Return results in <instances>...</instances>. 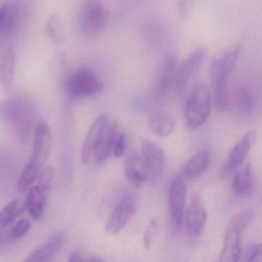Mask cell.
Returning a JSON list of instances; mask_svg holds the SVG:
<instances>
[{"label":"cell","instance_id":"cell-1","mask_svg":"<svg viewBox=\"0 0 262 262\" xmlns=\"http://www.w3.org/2000/svg\"><path fill=\"white\" fill-rule=\"evenodd\" d=\"M117 123L106 114H101L93 122L82 145L81 159L89 164L103 162L113 153L118 136Z\"/></svg>","mask_w":262,"mask_h":262},{"label":"cell","instance_id":"cell-2","mask_svg":"<svg viewBox=\"0 0 262 262\" xmlns=\"http://www.w3.org/2000/svg\"><path fill=\"white\" fill-rule=\"evenodd\" d=\"M239 55L240 48L232 47L219 53L211 61L209 69L210 90L217 110H223L228 105V80L238 60Z\"/></svg>","mask_w":262,"mask_h":262},{"label":"cell","instance_id":"cell-3","mask_svg":"<svg viewBox=\"0 0 262 262\" xmlns=\"http://www.w3.org/2000/svg\"><path fill=\"white\" fill-rule=\"evenodd\" d=\"M0 117L19 140H28L33 108L27 97L16 95L7 98L0 104Z\"/></svg>","mask_w":262,"mask_h":262},{"label":"cell","instance_id":"cell-4","mask_svg":"<svg viewBox=\"0 0 262 262\" xmlns=\"http://www.w3.org/2000/svg\"><path fill=\"white\" fill-rule=\"evenodd\" d=\"M212 96L209 87L204 82H198L193 87L192 91L185 105V125L191 129L202 126L211 113Z\"/></svg>","mask_w":262,"mask_h":262},{"label":"cell","instance_id":"cell-5","mask_svg":"<svg viewBox=\"0 0 262 262\" xmlns=\"http://www.w3.org/2000/svg\"><path fill=\"white\" fill-rule=\"evenodd\" d=\"M103 87L99 76L87 68H80L70 73L66 81V90L71 97L83 99L97 94Z\"/></svg>","mask_w":262,"mask_h":262},{"label":"cell","instance_id":"cell-6","mask_svg":"<svg viewBox=\"0 0 262 262\" xmlns=\"http://www.w3.org/2000/svg\"><path fill=\"white\" fill-rule=\"evenodd\" d=\"M107 21L108 11L99 1H87L79 12V27L87 36L100 34L106 26Z\"/></svg>","mask_w":262,"mask_h":262},{"label":"cell","instance_id":"cell-7","mask_svg":"<svg viewBox=\"0 0 262 262\" xmlns=\"http://www.w3.org/2000/svg\"><path fill=\"white\" fill-rule=\"evenodd\" d=\"M207 52L205 48L196 49L183 62L176 67L174 73V90L178 93H182L187 88L190 80L199 71L206 57Z\"/></svg>","mask_w":262,"mask_h":262},{"label":"cell","instance_id":"cell-8","mask_svg":"<svg viewBox=\"0 0 262 262\" xmlns=\"http://www.w3.org/2000/svg\"><path fill=\"white\" fill-rule=\"evenodd\" d=\"M234 110L237 116L244 119L251 117L257 110L258 94L255 86L250 82L237 84L233 94Z\"/></svg>","mask_w":262,"mask_h":262},{"label":"cell","instance_id":"cell-9","mask_svg":"<svg viewBox=\"0 0 262 262\" xmlns=\"http://www.w3.org/2000/svg\"><path fill=\"white\" fill-rule=\"evenodd\" d=\"M186 185L182 176H176L170 185L168 191V207L171 213V221L176 229L182 227L184 219Z\"/></svg>","mask_w":262,"mask_h":262},{"label":"cell","instance_id":"cell-10","mask_svg":"<svg viewBox=\"0 0 262 262\" xmlns=\"http://www.w3.org/2000/svg\"><path fill=\"white\" fill-rule=\"evenodd\" d=\"M136 208V201L133 196L122 198L116 205L105 227V231L110 234L120 232L128 224Z\"/></svg>","mask_w":262,"mask_h":262},{"label":"cell","instance_id":"cell-11","mask_svg":"<svg viewBox=\"0 0 262 262\" xmlns=\"http://www.w3.org/2000/svg\"><path fill=\"white\" fill-rule=\"evenodd\" d=\"M52 137L50 128L45 122H40L35 131L33 155L30 163L39 170L45 165L51 149Z\"/></svg>","mask_w":262,"mask_h":262},{"label":"cell","instance_id":"cell-12","mask_svg":"<svg viewBox=\"0 0 262 262\" xmlns=\"http://www.w3.org/2000/svg\"><path fill=\"white\" fill-rule=\"evenodd\" d=\"M256 136V132L252 130L248 132L236 142L224 165L222 172L225 176L232 172L243 163L251 147L254 145Z\"/></svg>","mask_w":262,"mask_h":262},{"label":"cell","instance_id":"cell-13","mask_svg":"<svg viewBox=\"0 0 262 262\" xmlns=\"http://www.w3.org/2000/svg\"><path fill=\"white\" fill-rule=\"evenodd\" d=\"M142 159L148 170L149 178L156 180L162 174L165 162V155L162 148L151 141L145 140L142 144Z\"/></svg>","mask_w":262,"mask_h":262},{"label":"cell","instance_id":"cell-14","mask_svg":"<svg viewBox=\"0 0 262 262\" xmlns=\"http://www.w3.org/2000/svg\"><path fill=\"white\" fill-rule=\"evenodd\" d=\"M207 212L200 196L193 194L185 211L187 228L193 234H200L205 227Z\"/></svg>","mask_w":262,"mask_h":262},{"label":"cell","instance_id":"cell-15","mask_svg":"<svg viewBox=\"0 0 262 262\" xmlns=\"http://www.w3.org/2000/svg\"><path fill=\"white\" fill-rule=\"evenodd\" d=\"M63 231H56L38 247L24 262H50L59 252L65 242Z\"/></svg>","mask_w":262,"mask_h":262},{"label":"cell","instance_id":"cell-16","mask_svg":"<svg viewBox=\"0 0 262 262\" xmlns=\"http://www.w3.org/2000/svg\"><path fill=\"white\" fill-rule=\"evenodd\" d=\"M176 59L168 57L161 66L155 84V94L159 99H163L174 89V73L176 70Z\"/></svg>","mask_w":262,"mask_h":262},{"label":"cell","instance_id":"cell-17","mask_svg":"<svg viewBox=\"0 0 262 262\" xmlns=\"http://www.w3.org/2000/svg\"><path fill=\"white\" fill-rule=\"evenodd\" d=\"M124 171L127 180L133 186H142L149 179L143 159L137 155H132L127 158L124 165Z\"/></svg>","mask_w":262,"mask_h":262},{"label":"cell","instance_id":"cell-18","mask_svg":"<svg viewBox=\"0 0 262 262\" xmlns=\"http://www.w3.org/2000/svg\"><path fill=\"white\" fill-rule=\"evenodd\" d=\"M254 187L255 180L254 171L251 163H247L236 173L233 179V191L238 197H245L253 193Z\"/></svg>","mask_w":262,"mask_h":262},{"label":"cell","instance_id":"cell-19","mask_svg":"<svg viewBox=\"0 0 262 262\" xmlns=\"http://www.w3.org/2000/svg\"><path fill=\"white\" fill-rule=\"evenodd\" d=\"M211 161V154L207 150H202L193 155L184 167V177L189 180L200 177L208 169Z\"/></svg>","mask_w":262,"mask_h":262},{"label":"cell","instance_id":"cell-20","mask_svg":"<svg viewBox=\"0 0 262 262\" xmlns=\"http://www.w3.org/2000/svg\"><path fill=\"white\" fill-rule=\"evenodd\" d=\"M241 256V234L228 229L219 262H238Z\"/></svg>","mask_w":262,"mask_h":262},{"label":"cell","instance_id":"cell-21","mask_svg":"<svg viewBox=\"0 0 262 262\" xmlns=\"http://www.w3.org/2000/svg\"><path fill=\"white\" fill-rule=\"evenodd\" d=\"M46 196L47 193L37 185L30 188L26 202V208L33 220L39 221L42 219L45 210Z\"/></svg>","mask_w":262,"mask_h":262},{"label":"cell","instance_id":"cell-22","mask_svg":"<svg viewBox=\"0 0 262 262\" xmlns=\"http://www.w3.org/2000/svg\"><path fill=\"white\" fill-rule=\"evenodd\" d=\"M15 63L16 55L14 50L13 47H9L4 54L2 64L0 67V84L6 91L10 90L13 85Z\"/></svg>","mask_w":262,"mask_h":262},{"label":"cell","instance_id":"cell-23","mask_svg":"<svg viewBox=\"0 0 262 262\" xmlns=\"http://www.w3.org/2000/svg\"><path fill=\"white\" fill-rule=\"evenodd\" d=\"M150 129L160 137H166L171 134L176 127V122L168 113H155L148 121Z\"/></svg>","mask_w":262,"mask_h":262},{"label":"cell","instance_id":"cell-24","mask_svg":"<svg viewBox=\"0 0 262 262\" xmlns=\"http://www.w3.org/2000/svg\"><path fill=\"white\" fill-rule=\"evenodd\" d=\"M25 209L26 202L22 199H15L10 202L0 211V229L5 230L18 217L24 214Z\"/></svg>","mask_w":262,"mask_h":262},{"label":"cell","instance_id":"cell-25","mask_svg":"<svg viewBox=\"0 0 262 262\" xmlns=\"http://www.w3.org/2000/svg\"><path fill=\"white\" fill-rule=\"evenodd\" d=\"M49 37L57 45H62L66 40V31L60 17L58 15L50 16L47 23Z\"/></svg>","mask_w":262,"mask_h":262},{"label":"cell","instance_id":"cell-26","mask_svg":"<svg viewBox=\"0 0 262 262\" xmlns=\"http://www.w3.org/2000/svg\"><path fill=\"white\" fill-rule=\"evenodd\" d=\"M40 170L33 164L29 163L24 168L17 184L19 192H25L38 179Z\"/></svg>","mask_w":262,"mask_h":262},{"label":"cell","instance_id":"cell-27","mask_svg":"<svg viewBox=\"0 0 262 262\" xmlns=\"http://www.w3.org/2000/svg\"><path fill=\"white\" fill-rule=\"evenodd\" d=\"M4 10V19H3V27L1 33H7L13 30L16 25L19 16L17 7L14 4H7L2 6Z\"/></svg>","mask_w":262,"mask_h":262},{"label":"cell","instance_id":"cell-28","mask_svg":"<svg viewBox=\"0 0 262 262\" xmlns=\"http://www.w3.org/2000/svg\"><path fill=\"white\" fill-rule=\"evenodd\" d=\"M253 217H254V212L251 210L242 211L233 217L228 229L233 230L241 234L249 225Z\"/></svg>","mask_w":262,"mask_h":262},{"label":"cell","instance_id":"cell-29","mask_svg":"<svg viewBox=\"0 0 262 262\" xmlns=\"http://www.w3.org/2000/svg\"><path fill=\"white\" fill-rule=\"evenodd\" d=\"M30 228V221L27 217L20 219L7 236V242H16L24 237Z\"/></svg>","mask_w":262,"mask_h":262},{"label":"cell","instance_id":"cell-30","mask_svg":"<svg viewBox=\"0 0 262 262\" xmlns=\"http://www.w3.org/2000/svg\"><path fill=\"white\" fill-rule=\"evenodd\" d=\"M158 231H159V224L157 220L153 219L148 224L145 229L143 236L144 246L147 249H149L152 245L153 242L157 237Z\"/></svg>","mask_w":262,"mask_h":262},{"label":"cell","instance_id":"cell-31","mask_svg":"<svg viewBox=\"0 0 262 262\" xmlns=\"http://www.w3.org/2000/svg\"><path fill=\"white\" fill-rule=\"evenodd\" d=\"M54 178V170L52 167L46 168L42 172L39 174L38 185L44 192H48L51 186L52 182Z\"/></svg>","mask_w":262,"mask_h":262},{"label":"cell","instance_id":"cell-32","mask_svg":"<svg viewBox=\"0 0 262 262\" xmlns=\"http://www.w3.org/2000/svg\"><path fill=\"white\" fill-rule=\"evenodd\" d=\"M126 148V136L125 133H118L113 146V155L116 158H119L123 156Z\"/></svg>","mask_w":262,"mask_h":262},{"label":"cell","instance_id":"cell-33","mask_svg":"<svg viewBox=\"0 0 262 262\" xmlns=\"http://www.w3.org/2000/svg\"><path fill=\"white\" fill-rule=\"evenodd\" d=\"M247 262H262V249L260 244H251L248 249Z\"/></svg>","mask_w":262,"mask_h":262},{"label":"cell","instance_id":"cell-34","mask_svg":"<svg viewBox=\"0 0 262 262\" xmlns=\"http://www.w3.org/2000/svg\"><path fill=\"white\" fill-rule=\"evenodd\" d=\"M191 2H179V12L182 14H185L189 11L190 7H191Z\"/></svg>","mask_w":262,"mask_h":262},{"label":"cell","instance_id":"cell-35","mask_svg":"<svg viewBox=\"0 0 262 262\" xmlns=\"http://www.w3.org/2000/svg\"><path fill=\"white\" fill-rule=\"evenodd\" d=\"M68 262H83L82 261V258H81L80 255L78 253L75 252L74 254H72L70 256V259H69Z\"/></svg>","mask_w":262,"mask_h":262},{"label":"cell","instance_id":"cell-36","mask_svg":"<svg viewBox=\"0 0 262 262\" xmlns=\"http://www.w3.org/2000/svg\"><path fill=\"white\" fill-rule=\"evenodd\" d=\"M7 234L4 232V230L0 229V248L3 246L5 242H7Z\"/></svg>","mask_w":262,"mask_h":262},{"label":"cell","instance_id":"cell-37","mask_svg":"<svg viewBox=\"0 0 262 262\" xmlns=\"http://www.w3.org/2000/svg\"><path fill=\"white\" fill-rule=\"evenodd\" d=\"M3 19H4V10H3V7H0V33L2 30Z\"/></svg>","mask_w":262,"mask_h":262},{"label":"cell","instance_id":"cell-38","mask_svg":"<svg viewBox=\"0 0 262 262\" xmlns=\"http://www.w3.org/2000/svg\"><path fill=\"white\" fill-rule=\"evenodd\" d=\"M88 262H104L100 257H96V256H94V257H91V258L89 260Z\"/></svg>","mask_w":262,"mask_h":262}]
</instances>
